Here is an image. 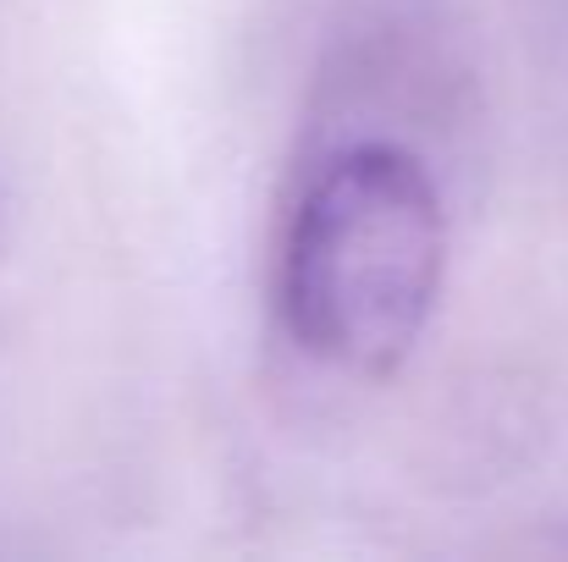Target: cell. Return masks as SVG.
Returning <instances> with one entry per match:
<instances>
[{
  "label": "cell",
  "instance_id": "obj_1",
  "mask_svg": "<svg viewBox=\"0 0 568 562\" xmlns=\"http://www.w3.org/2000/svg\"><path fill=\"white\" fill-rule=\"evenodd\" d=\"M442 282L447 204L403 144H337L287 193L271 309L304 359L354 380L397 375L436 320Z\"/></svg>",
  "mask_w": 568,
  "mask_h": 562
}]
</instances>
